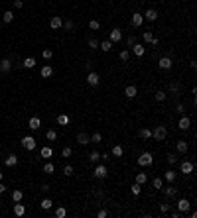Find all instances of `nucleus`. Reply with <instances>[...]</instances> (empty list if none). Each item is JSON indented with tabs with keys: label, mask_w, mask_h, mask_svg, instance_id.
<instances>
[{
	"label": "nucleus",
	"mask_w": 197,
	"mask_h": 218,
	"mask_svg": "<svg viewBox=\"0 0 197 218\" xmlns=\"http://www.w3.org/2000/svg\"><path fill=\"white\" fill-rule=\"evenodd\" d=\"M152 138L156 141H164L166 138H167V128H166V126H156L154 132H152Z\"/></svg>",
	"instance_id": "obj_1"
},
{
	"label": "nucleus",
	"mask_w": 197,
	"mask_h": 218,
	"mask_svg": "<svg viewBox=\"0 0 197 218\" xmlns=\"http://www.w3.org/2000/svg\"><path fill=\"white\" fill-rule=\"evenodd\" d=\"M152 163H154V155L150 152H144V153L138 155V165L140 167H150Z\"/></svg>",
	"instance_id": "obj_2"
},
{
	"label": "nucleus",
	"mask_w": 197,
	"mask_h": 218,
	"mask_svg": "<svg viewBox=\"0 0 197 218\" xmlns=\"http://www.w3.org/2000/svg\"><path fill=\"white\" fill-rule=\"evenodd\" d=\"M22 148L24 149H28V152H32V149H36V138H32V136H26V138H22Z\"/></svg>",
	"instance_id": "obj_3"
},
{
	"label": "nucleus",
	"mask_w": 197,
	"mask_h": 218,
	"mask_svg": "<svg viewBox=\"0 0 197 218\" xmlns=\"http://www.w3.org/2000/svg\"><path fill=\"white\" fill-rule=\"evenodd\" d=\"M193 161H181V163H179V171H181V173L183 175H191V173H193Z\"/></svg>",
	"instance_id": "obj_4"
},
{
	"label": "nucleus",
	"mask_w": 197,
	"mask_h": 218,
	"mask_svg": "<svg viewBox=\"0 0 197 218\" xmlns=\"http://www.w3.org/2000/svg\"><path fill=\"white\" fill-rule=\"evenodd\" d=\"M178 210L181 212V214L189 212V210H191V203H189L187 199H179V200H178Z\"/></svg>",
	"instance_id": "obj_5"
},
{
	"label": "nucleus",
	"mask_w": 197,
	"mask_h": 218,
	"mask_svg": "<svg viewBox=\"0 0 197 218\" xmlns=\"http://www.w3.org/2000/svg\"><path fill=\"white\" fill-rule=\"evenodd\" d=\"M93 175L97 179H107V175H108L107 165H97V167H95V171H93Z\"/></svg>",
	"instance_id": "obj_6"
},
{
	"label": "nucleus",
	"mask_w": 197,
	"mask_h": 218,
	"mask_svg": "<svg viewBox=\"0 0 197 218\" xmlns=\"http://www.w3.org/2000/svg\"><path fill=\"white\" fill-rule=\"evenodd\" d=\"M87 83H89L91 87H97L99 83H100L99 73H95V71H89V73H87Z\"/></svg>",
	"instance_id": "obj_7"
},
{
	"label": "nucleus",
	"mask_w": 197,
	"mask_h": 218,
	"mask_svg": "<svg viewBox=\"0 0 197 218\" xmlns=\"http://www.w3.org/2000/svg\"><path fill=\"white\" fill-rule=\"evenodd\" d=\"M158 67L164 71H170L171 67H174V61L170 59V57H160V61H158Z\"/></svg>",
	"instance_id": "obj_8"
},
{
	"label": "nucleus",
	"mask_w": 197,
	"mask_h": 218,
	"mask_svg": "<svg viewBox=\"0 0 197 218\" xmlns=\"http://www.w3.org/2000/svg\"><path fill=\"white\" fill-rule=\"evenodd\" d=\"M167 93H170V96H179L181 85H179V83H170V85H167Z\"/></svg>",
	"instance_id": "obj_9"
},
{
	"label": "nucleus",
	"mask_w": 197,
	"mask_h": 218,
	"mask_svg": "<svg viewBox=\"0 0 197 218\" xmlns=\"http://www.w3.org/2000/svg\"><path fill=\"white\" fill-rule=\"evenodd\" d=\"M132 28H140L142 24H144V16L140 14V12H136V14H132V20H130Z\"/></svg>",
	"instance_id": "obj_10"
},
{
	"label": "nucleus",
	"mask_w": 197,
	"mask_h": 218,
	"mask_svg": "<svg viewBox=\"0 0 197 218\" xmlns=\"http://www.w3.org/2000/svg\"><path fill=\"white\" fill-rule=\"evenodd\" d=\"M130 51H132V53H134L136 57H144V53H146V47H144L142 43H134Z\"/></svg>",
	"instance_id": "obj_11"
},
{
	"label": "nucleus",
	"mask_w": 197,
	"mask_h": 218,
	"mask_svg": "<svg viewBox=\"0 0 197 218\" xmlns=\"http://www.w3.org/2000/svg\"><path fill=\"white\" fill-rule=\"evenodd\" d=\"M77 144H79V145H87V144H91V136H89V134H85V132L77 134Z\"/></svg>",
	"instance_id": "obj_12"
},
{
	"label": "nucleus",
	"mask_w": 197,
	"mask_h": 218,
	"mask_svg": "<svg viewBox=\"0 0 197 218\" xmlns=\"http://www.w3.org/2000/svg\"><path fill=\"white\" fill-rule=\"evenodd\" d=\"M175 149H178V153H187L189 145H187L185 140H178V141H175Z\"/></svg>",
	"instance_id": "obj_13"
},
{
	"label": "nucleus",
	"mask_w": 197,
	"mask_h": 218,
	"mask_svg": "<svg viewBox=\"0 0 197 218\" xmlns=\"http://www.w3.org/2000/svg\"><path fill=\"white\" fill-rule=\"evenodd\" d=\"M142 39H144L146 43L158 45V37H154V33H152V32H144V36H142Z\"/></svg>",
	"instance_id": "obj_14"
},
{
	"label": "nucleus",
	"mask_w": 197,
	"mask_h": 218,
	"mask_svg": "<svg viewBox=\"0 0 197 218\" xmlns=\"http://www.w3.org/2000/svg\"><path fill=\"white\" fill-rule=\"evenodd\" d=\"M178 191L179 189L178 187H167V189H164V195H166V199H175V196H178Z\"/></svg>",
	"instance_id": "obj_15"
},
{
	"label": "nucleus",
	"mask_w": 197,
	"mask_h": 218,
	"mask_svg": "<svg viewBox=\"0 0 197 218\" xmlns=\"http://www.w3.org/2000/svg\"><path fill=\"white\" fill-rule=\"evenodd\" d=\"M111 41H112V43H116V41H122V30L114 28V30L111 32Z\"/></svg>",
	"instance_id": "obj_16"
},
{
	"label": "nucleus",
	"mask_w": 197,
	"mask_h": 218,
	"mask_svg": "<svg viewBox=\"0 0 197 218\" xmlns=\"http://www.w3.org/2000/svg\"><path fill=\"white\" fill-rule=\"evenodd\" d=\"M136 94H138V89L134 85H128L126 89H124V96H126V98H134Z\"/></svg>",
	"instance_id": "obj_17"
},
{
	"label": "nucleus",
	"mask_w": 197,
	"mask_h": 218,
	"mask_svg": "<svg viewBox=\"0 0 197 218\" xmlns=\"http://www.w3.org/2000/svg\"><path fill=\"white\" fill-rule=\"evenodd\" d=\"M179 130H189L191 128V120L187 118V116H181V118H179V126H178Z\"/></svg>",
	"instance_id": "obj_18"
},
{
	"label": "nucleus",
	"mask_w": 197,
	"mask_h": 218,
	"mask_svg": "<svg viewBox=\"0 0 197 218\" xmlns=\"http://www.w3.org/2000/svg\"><path fill=\"white\" fill-rule=\"evenodd\" d=\"M49 26H51L53 30H59V28L63 26V20H61V16H53L51 22H49Z\"/></svg>",
	"instance_id": "obj_19"
},
{
	"label": "nucleus",
	"mask_w": 197,
	"mask_h": 218,
	"mask_svg": "<svg viewBox=\"0 0 197 218\" xmlns=\"http://www.w3.org/2000/svg\"><path fill=\"white\" fill-rule=\"evenodd\" d=\"M142 16H144V20H148V22H156V20H158V12L152 10V8H150L146 14H142Z\"/></svg>",
	"instance_id": "obj_20"
},
{
	"label": "nucleus",
	"mask_w": 197,
	"mask_h": 218,
	"mask_svg": "<svg viewBox=\"0 0 197 218\" xmlns=\"http://www.w3.org/2000/svg\"><path fill=\"white\" fill-rule=\"evenodd\" d=\"M40 126H41V120L37 118V116L30 118V122H28V128H30V130H40Z\"/></svg>",
	"instance_id": "obj_21"
},
{
	"label": "nucleus",
	"mask_w": 197,
	"mask_h": 218,
	"mask_svg": "<svg viewBox=\"0 0 197 218\" xmlns=\"http://www.w3.org/2000/svg\"><path fill=\"white\" fill-rule=\"evenodd\" d=\"M10 69H12V61L10 59H2L0 61V71H2V73H10Z\"/></svg>",
	"instance_id": "obj_22"
},
{
	"label": "nucleus",
	"mask_w": 197,
	"mask_h": 218,
	"mask_svg": "<svg viewBox=\"0 0 197 218\" xmlns=\"http://www.w3.org/2000/svg\"><path fill=\"white\" fill-rule=\"evenodd\" d=\"M16 163H18V155H14V153H10V155L4 159V165L6 167H14Z\"/></svg>",
	"instance_id": "obj_23"
},
{
	"label": "nucleus",
	"mask_w": 197,
	"mask_h": 218,
	"mask_svg": "<svg viewBox=\"0 0 197 218\" xmlns=\"http://www.w3.org/2000/svg\"><path fill=\"white\" fill-rule=\"evenodd\" d=\"M138 136H140L142 140H150V138H152V130H150V128H140Z\"/></svg>",
	"instance_id": "obj_24"
},
{
	"label": "nucleus",
	"mask_w": 197,
	"mask_h": 218,
	"mask_svg": "<svg viewBox=\"0 0 197 218\" xmlns=\"http://www.w3.org/2000/svg\"><path fill=\"white\" fill-rule=\"evenodd\" d=\"M40 75L44 79H47V77H51V75H53V69L49 65H44V67H41V71H40Z\"/></svg>",
	"instance_id": "obj_25"
},
{
	"label": "nucleus",
	"mask_w": 197,
	"mask_h": 218,
	"mask_svg": "<svg viewBox=\"0 0 197 218\" xmlns=\"http://www.w3.org/2000/svg\"><path fill=\"white\" fill-rule=\"evenodd\" d=\"M14 214H16V216H24V214H26V206H24V204H20V203H16V204H14Z\"/></svg>",
	"instance_id": "obj_26"
},
{
	"label": "nucleus",
	"mask_w": 197,
	"mask_h": 218,
	"mask_svg": "<svg viewBox=\"0 0 197 218\" xmlns=\"http://www.w3.org/2000/svg\"><path fill=\"white\" fill-rule=\"evenodd\" d=\"M99 49H103V51H111L112 49V41L111 39H104V41H99Z\"/></svg>",
	"instance_id": "obj_27"
},
{
	"label": "nucleus",
	"mask_w": 197,
	"mask_h": 218,
	"mask_svg": "<svg viewBox=\"0 0 197 218\" xmlns=\"http://www.w3.org/2000/svg\"><path fill=\"white\" fill-rule=\"evenodd\" d=\"M164 179H166L167 183H174L175 181V171L174 169H167L166 173H164Z\"/></svg>",
	"instance_id": "obj_28"
},
{
	"label": "nucleus",
	"mask_w": 197,
	"mask_h": 218,
	"mask_svg": "<svg viewBox=\"0 0 197 218\" xmlns=\"http://www.w3.org/2000/svg\"><path fill=\"white\" fill-rule=\"evenodd\" d=\"M22 67H26V69H33V67H36V59H33V57H26L24 63H22Z\"/></svg>",
	"instance_id": "obj_29"
},
{
	"label": "nucleus",
	"mask_w": 197,
	"mask_h": 218,
	"mask_svg": "<svg viewBox=\"0 0 197 218\" xmlns=\"http://www.w3.org/2000/svg\"><path fill=\"white\" fill-rule=\"evenodd\" d=\"M154 98H156L158 102H164V100L167 98V93H164V90H156V94H154Z\"/></svg>",
	"instance_id": "obj_30"
},
{
	"label": "nucleus",
	"mask_w": 197,
	"mask_h": 218,
	"mask_svg": "<svg viewBox=\"0 0 197 218\" xmlns=\"http://www.w3.org/2000/svg\"><path fill=\"white\" fill-rule=\"evenodd\" d=\"M146 181H148V175L146 173H136V183L138 185H144Z\"/></svg>",
	"instance_id": "obj_31"
},
{
	"label": "nucleus",
	"mask_w": 197,
	"mask_h": 218,
	"mask_svg": "<svg viewBox=\"0 0 197 218\" xmlns=\"http://www.w3.org/2000/svg\"><path fill=\"white\" fill-rule=\"evenodd\" d=\"M2 20H4V24H10L12 20H14V14H12L10 10H6V12L2 14Z\"/></svg>",
	"instance_id": "obj_32"
},
{
	"label": "nucleus",
	"mask_w": 197,
	"mask_h": 218,
	"mask_svg": "<svg viewBox=\"0 0 197 218\" xmlns=\"http://www.w3.org/2000/svg\"><path fill=\"white\" fill-rule=\"evenodd\" d=\"M40 206H41V208H44V210H49V208H51V206H53V203H51V199H44V200H41V203H40Z\"/></svg>",
	"instance_id": "obj_33"
},
{
	"label": "nucleus",
	"mask_w": 197,
	"mask_h": 218,
	"mask_svg": "<svg viewBox=\"0 0 197 218\" xmlns=\"http://www.w3.org/2000/svg\"><path fill=\"white\" fill-rule=\"evenodd\" d=\"M51 155H53V149L51 148H41V157H44V159H49Z\"/></svg>",
	"instance_id": "obj_34"
},
{
	"label": "nucleus",
	"mask_w": 197,
	"mask_h": 218,
	"mask_svg": "<svg viewBox=\"0 0 197 218\" xmlns=\"http://www.w3.org/2000/svg\"><path fill=\"white\" fill-rule=\"evenodd\" d=\"M122 153H124L122 145H114V148H112V155L114 157H122Z\"/></svg>",
	"instance_id": "obj_35"
},
{
	"label": "nucleus",
	"mask_w": 197,
	"mask_h": 218,
	"mask_svg": "<svg viewBox=\"0 0 197 218\" xmlns=\"http://www.w3.org/2000/svg\"><path fill=\"white\" fill-rule=\"evenodd\" d=\"M22 196H24L22 191H12V200H14V203H20V200H22Z\"/></svg>",
	"instance_id": "obj_36"
},
{
	"label": "nucleus",
	"mask_w": 197,
	"mask_h": 218,
	"mask_svg": "<svg viewBox=\"0 0 197 218\" xmlns=\"http://www.w3.org/2000/svg\"><path fill=\"white\" fill-rule=\"evenodd\" d=\"M45 138H47L49 141H55V140H57V132H55V130H47V134H45Z\"/></svg>",
	"instance_id": "obj_37"
},
{
	"label": "nucleus",
	"mask_w": 197,
	"mask_h": 218,
	"mask_svg": "<svg viewBox=\"0 0 197 218\" xmlns=\"http://www.w3.org/2000/svg\"><path fill=\"white\" fill-rule=\"evenodd\" d=\"M73 173H75L73 165H65V167H63V175H65V177H71Z\"/></svg>",
	"instance_id": "obj_38"
},
{
	"label": "nucleus",
	"mask_w": 197,
	"mask_h": 218,
	"mask_svg": "<svg viewBox=\"0 0 197 218\" xmlns=\"http://www.w3.org/2000/svg\"><path fill=\"white\" fill-rule=\"evenodd\" d=\"M57 124H61V126H67V124H69V118H67L65 114H59V116H57Z\"/></svg>",
	"instance_id": "obj_39"
},
{
	"label": "nucleus",
	"mask_w": 197,
	"mask_h": 218,
	"mask_svg": "<svg viewBox=\"0 0 197 218\" xmlns=\"http://www.w3.org/2000/svg\"><path fill=\"white\" fill-rule=\"evenodd\" d=\"M53 171H55V167H53V163H45V165H44V173L51 175Z\"/></svg>",
	"instance_id": "obj_40"
},
{
	"label": "nucleus",
	"mask_w": 197,
	"mask_h": 218,
	"mask_svg": "<svg viewBox=\"0 0 197 218\" xmlns=\"http://www.w3.org/2000/svg\"><path fill=\"white\" fill-rule=\"evenodd\" d=\"M99 159H100V153L99 152H91V155H89V161L91 163H97Z\"/></svg>",
	"instance_id": "obj_41"
},
{
	"label": "nucleus",
	"mask_w": 197,
	"mask_h": 218,
	"mask_svg": "<svg viewBox=\"0 0 197 218\" xmlns=\"http://www.w3.org/2000/svg\"><path fill=\"white\" fill-rule=\"evenodd\" d=\"M118 57H120V61H128V57H130V51H128V49H122V51L118 53Z\"/></svg>",
	"instance_id": "obj_42"
},
{
	"label": "nucleus",
	"mask_w": 197,
	"mask_h": 218,
	"mask_svg": "<svg viewBox=\"0 0 197 218\" xmlns=\"http://www.w3.org/2000/svg\"><path fill=\"white\" fill-rule=\"evenodd\" d=\"M91 141H93V144H100V141H103V136H100L99 132H95L93 136H91Z\"/></svg>",
	"instance_id": "obj_43"
},
{
	"label": "nucleus",
	"mask_w": 197,
	"mask_h": 218,
	"mask_svg": "<svg viewBox=\"0 0 197 218\" xmlns=\"http://www.w3.org/2000/svg\"><path fill=\"white\" fill-rule=\"evenodd\" d=\"M130 191H132V195H140V192H142V185H138V183H134V185L130 187Z\"/></svg>",
	"instance_id": "obj_44"
},
{
	"label": "nucleus",
	"mask_w": 197,
	"mask_h": 218,
	"mask_svg": "<svg viewBox=\"0 0 197 218\" xmlns=\"http://www.w3.org/2000/svg\"><path fill=\"white\" fill-rule=\"evenodd\" d=\"M41 55H44L45 61H49V59L53 57V51H51V49H44V51H41Z\"/></svg>",
	"instance_id": "obj_45"
},
{
	"label": "nucleus",
	"mask_w": 197,
	"mask_h": 218,
	"mask_svg": "<svg viewBox=\"0 0 197 218\" xmlns=\"http://www.w3.org/2000/svg\"><path fill=\"white\" fill-rule=\"evenodd\" d=\"M167 163H170V165H174V163H178V155H175V153H167Z\"/></svg>",
	"instance_id": "obj_46"
},
{
	"label": "nucleus",
	"mask_w": 197,
	"mask_h": 218,
	"mask_svg": "<svg viewBox=\"0 0 197 218\" xmlns=\"http://www.w3.org/2000/svg\"><path fill=\"white\" fill-rule=\"evenodd\" d=\"M65 214H67V210H65L63 206H59V208L55 210V216H57V218H65Z\"/></svg>",
	"instance_id": "obj_47"
},
{
	"label": "nucleus",
	"mask_w": 197,
	"mask_h": 218,
	"mask_svg": "<svg viewBox=\"0 0 197 218\" xmlns=\"http://www.w3.org/2000/svg\"><path fill=\"white\" fill-rule=\"evenodd\" d=\"M61 28H65L67 32H71V30H73V20H65V22H63V26H61Z\"/></svg>",
	"instance_id": "obj_48"
},
{
	"label": "nucleus",
	"mask_w": 197,
	"mask_h": 218,
	"mask_svg": "<svg viewBox=\"0 0 197 218\" xmlns=\"http://www.w3.org/2000/svg\"><path fill=\"white\" fill-rule=\"evenodd\" d=\"M89 47H91V49H99V39L91 37V39H89Z\"/></svg>",
	"instance_id": "obj_49"
},
{
	"label": "nucleus",
	"mask_w": 197,
	"mask_h": 218,
	"mask_svg": "<svg viewBox=\"0 0 197 218\" xmlns=\"http://www.w3.org/2000/svg\"><path fill=\"white\" fill-rule=\"evenodd\" d=\"M152 185H154V189H162L164 187V181H162V179H154Z\"/></svg>",
	"instance_id": "obj_50"
},
{
	"label": "nucleus",
	"mask_w": 197,
	"mask_h": 218,
	"mask_svg": "<svg viewBox=\"0 0 197 218\" xmlns=\"http://www.w3.org/2000/svg\"><path fill=\"white\" fill-rule=\"evenodd\" d=\"M71 153H73V149H71V148H63V152H61V157H71Z\"/></svg>",
	"instance_id": "obj_51"
},
{
	"label": "nucleus",
	"mask_w": 197,
	"mask_h": 218,
	"mask_svg": "<svg viewBox=\"0 0 197 218\" xmlns=\"http://www.w3.org/2000/svg\"><path fill=\"white\" fill-rule=\"evenodd\" d=\"M89 28H91V30H99L100 24L97 22V20H91V22H89Z\"/></svg>",
	"instance_id": "obj_52"
},
{
	"label": "nucleus",
	"mask_w": 197,
	"mask_h": 218,
	"mask_svg": "<svg viewBox=\"0 0 197 218\" xmlns=\"http://www.w3.org/2000/svg\"><path fill=\"white\" fill-rule=\"evenodd\" d=\"M134 43H136V37H134V36H128V37H126V45H128V47H132Z\"/></svg>",
	"instance_id": "obj_53"
},
{
	"label": "nucleus",
	"mask_w": 197,
	"mask_h": 218,
	"mask_svg": "<svg viewBox=\"0 0 197 218\" xmlns=\"http://www.w3.org/2000/svg\"><path fill=\"white\" fill-rule=\"evenodd\" d=\"M170 206L171 204H167V203H160V210L162 212H170Z\"/></svg>",
	"instance_id": "obj_54"
},
{
	"label": "nucleus",
	"mask_w": 197,
	"mask_h": 218,
	"mask_svg": "<svg viewBox=\"0 0 197 218\" xmlns=\"http://www.w3.org/2000/svg\"><path fill=\"white\" fill-rule=\"evenodd\" d=\"M175 112H178V114H183V112H185V106H183L181 102H178V106H175Z\"/></svg>",
	"instance_id": "obj_55"
},
{
	"label": "nucleus",
	"mask_w": 197,
	"mask_h": 218,
	"mask_svg": "<svg viewBox=\"0 0 197 218\" xmlns=\"http://www.w3.org/2000/svg\"><path fill=\"white\" fill-rule=\"evenodd\" d=\"M97 216H99V218H104V216H108V210H107V208H103V210H99V212H97Z\"/></svg>",
	"instance_id": "obj_56"
},
{
	"label": "nucleus",
	"mask_w": 197,
	"mask_h": 218,
	"mask_svg": "<svg viewBox=\"0 0 197 218\" xmlns=\"http://www.w3.org/2000/svg\"><path fill=\"white\" fill-rule=\"evenodd\" d=\"M14 6H16V8H22L24 2H22V0H14Z\"/></svg>",
	"instance_id": "obj_57"
},
{
	"label": "nucleus",
	"mask_w": 197,
	"mask_h": 218,
	"mask_svg": "<svg viewBox=\"0 0 197 218\" xmlns=\"http://www.w3.org/2000/svg\"><path fill=\"white\" fill-rule=\"evenodd\" d=\"M179 216H181V212H179V210H174V212H171V218H179Z\"/></svg>",
	"instance_id": "obj_58"
},
{
	"label": "nucleus",
	"mask_w": 197,
	"mask_h": 218,
	"mask_svg": "<svg viewBox=\"0 0 197 218\" xmlns=\"http://www.w3.org/2000/svg\"><path fill=\"white\" fill-rule=\"evenodd\" d=\"M85 69H87V73H89V71H93V63L89 61V63H87V65H85Z\"/></svg>",
	"instance_id": "obj_59"
},
{
	"label": "nucleus",
	"mask_w": 197,
	"mask_h": 218,
	"mask_svg": "<svg viewBox=\"0 0 197 218\" xmlns=\"http://www.w3.org/2000/svg\"><path fill=\"white\" fill-rule=\"evenodd\" d=\"M6 189H8V187L4 185V183H0V195H2V192H6Z\"/></svg>",
	"instance_id": "obj_60"
},
{
	"label": "nucleus",
	"mask_w": 197,
	"mask_h": 218,
	"mask_svg": "<svg viewBox=\"0 0 197 218\" xmlns=\"http://www.w3.org/2000/svg\"><path fill=\"white\" fill-rule=\"evenodd\" d=\"M0 181H2V171H0Z\"/></svg>",
	"instance_id": "obj_61"
}]
</instances>
